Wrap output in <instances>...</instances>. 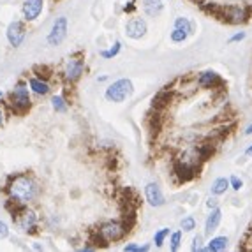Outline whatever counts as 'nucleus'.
I'll return each instance as SVG.
<instances>
[{"label":"nucleus","mask_w":252,"mask_h":252,"mask_svg":"<svg viewBox=\"0 0 252 252\" xmlns=\"http://www.w3.org/2000/svg\"><path fill=\"white\" fill-rule=\"evenodd\" d=\"M0 97H2V92H0Z\"/></svg>","instance_id":"obj_37"},{"label":"nucleus","mask_w":252,"mask_h":252,"mask_svg":"<svg viewBox=\"0 0 252 252\" xmlns=\"http://www.w3.org/2000/svg\"><path fill=\"white\" fill-rule=\"evenodd\" d=\"M25 35H27L25 27H23L21 21H13V23L7 27V41L13 48L20 46L21 42H23V39H25Z\"/></svg>","instance_id":"obj_10"},{"label":"nucleus","mask_w":252,"mask_h":252,"mask_svg":"<svg viewBox=\"0 0 252 252\" xmlns=\"http://www.w3.org/2000/svg\"><path fill=\"white\" fill-rule=\"evenodd\" d=\"M124 251L126 252H141V247H139V245H134V244H129L124 247Z\"/></svg>","instance_id":"obj_31"},{"label":"nucleus","mask_w":252,"mask_h":252,"mask_svg":"<svg viewBox=\"0 0 252 252\" xmlns=\"http://www.w3.org/2000/svg\"><path fill=\"white\" fill-rule=\"evenodd\" d=\"M229 187L238 192V190L244 187V180H242L240 177H236V175H233V177H229Z\"/></svg>","instance_id":"obj_27"},{"label":"nucleus","mask_w":252,"mask_h":252,"mask_svg":"<svg viewBox=\"0 0 252 252\" xmlns=\"http://www.w3.org/2000/svg\"><path fill=\"white\" fill-rule=\"evenodd\" d=\"M83 71H85V62H83V60L69 59L67 63H65V71H63V74H65V80L71 81V83H74V81H78L81 78Z\"/></svg>","instance_id":"obj_9"},{"label":"nucleus","mask_w":252,"mask_h":252,"mask_svg":"<svg viewBox=\"0 0 252 252\" xmlns=\"http://www.w3.org/2000/svg\"><path fill=\"white\" fill-rule=\"evenodd\" d=\"M141 7H143L147 16L156 18L162 13L164 4H162V0H141Z\"/></svg>","instance_id":"obj_15"},{"label":"nucleus","mask_w":252,"mask_h":252,"mask_svg":"<svg viewBox=\"0 0 252 252\" xmlns=\"http://www.w3.org/2000/svg\"><path fill=\"white\" fill-rule=\"evenodd\" d=\"M51 102H53V109H55V111H59V113H63V111L67 109L65 99H63L62 95H55L53 99H51Z\"/></svg>","instance_id":"obj_24"},{"label":"nucleus","mask_w":252,"mask_h":252,"mask_svg":"<svg viewBox=\"0 0 252 252\" xmlns=\"http://www.w3.org/2000/svg\"><path fill=\"white\" fill-rule=\"evenodd\" d=\"M169 244H171V252H177L180 249V244H182V231H175L171 235V240H169Z\"/></svg>","instance_id":"obj_25"},{"label":"nucleus","mask_w":252,"mask_h":252,"mask_svg":"<svg viewBox=\"0 0 252 252\" xmlns=\"http://www.w3.org/2000/svg\"><path fill=\"white\" fill-rule=\"evenodd\" d=\"M145 196H147V201L150 206H162L164 203V194L162 190H160V187L157 184H148L147 187H145Z\"/></svg>","instance_id":"obj_12"},{"label":"nucleus","mask_w":252,"mask_h":252,"mask_svg":"<svg viewBox=\"0 0 252 252\" xmlns=\"http://www.w3.org/2000/svg\"><path fill=\"white\" fill-rule=\"evenodd\" d=\"M42 5H44V0H27L25 4H23V16H25V20H37L39 14L42 13Z\"/></svg>","instance_id":"obj_13"},{"label":"nucleus","mask_w":252,"mask_h":252,"mask_svg":"<svg viewBox=\"0 0 252 252\" xmlns=\"http://www.w3.org/2000/svg\"><path fill=\"white\" fill-rule=\"evenodd\" d=\"M147 21L143 18H130L126 25V35L130 39H141L147 34Z\"/></svg>","instance_id":"obj_7"},{"label":"nucleus","mask_w":252,"mask_h":252,"mask_svg":"<svg viewBox=\"0 0 252 252\" xmlns=\"http://www.w3.org/2000/svg\"><path fill=\"white\" fill-rule=\"evenodd\" d=\"M244 134H245V136H251V134H252V122H251V124H249V126H247V127H245V130H244Z\"/></svg>","instance_id":"obj_34"},{"label":"nucleus","mask_w":252,"mask_h":252,"mask_svg":"<svg viewBox=\"0 0 252 252\" xmlns=\"http://www.w3.org/2000/svg\"><path fill=\"white\" fill-rule=\"evenodd\" d=\"M134 9H136L134 2H129V4H127L126 7H124V11H126V13H132V11H134Z\"/></svg>","instance_id":"obj_33"},{"label":"nucleus","mask_w":252,"mask_h":252,"mask_svg":"<svg viewBox=\"0 0 252 252\" xmlns=\"http://www.w3.org/2000/svg\"><path fill=\"white\" fill-rule=\"evenodd\" d=\"M129 231L126 224L117 222V220H109V222H104L101 227H99V238L106 244H111V242H118L126 236V233Z\"/></svg>","instance_id":"obj_3"},{"label":"nucleus","mask_w":252,"mask_h":252,"mask_svg":"<svg viewBox=\"0 0 252 252\" xmlns=\"http://www.w3.org/2000/svg\"><path fill=\"white\" fill-rule=\"evenodd\" d=\"M198 85L201 89H217V87H222L224 80L220 78V74L215 71H203L198 76Z\"/></svg>","instance_id":"obj_8"},{"label":"nucleus","mask_w":252,"mask_h":252,"mask_svg":"<svg viewBox=\"0 0 252 252\" xmlns=\"http://www.w3.org/2000/svg\"><path fill=\"white\" fill-rule=\"evenodd\" d=\"M245 156L252 157V145H249V147H247V150H245Z\"/></svg>","instance_id":"obj_35"},{"label":"nucleus","mask_w":252,"mask_h":252,"mask_svg":"<svg viewBox=\"0 0 252 252\" xmlns=\"http://www.w3.org/2000/svg\"><path fill=\"white\" fill-rule=\"evenodd\" d=\"M217 205H219V199L215 198V196H214V198L208 199V201H206V206H208L210 210H212V208H215V206H217Z\"/></svg>","instance_id":"obj_32"},{"label":"nucleus","mask_w":252,"mask_h":252,"mask_svg":"<svg viewBox=\"0 0 252 252\" xmlns=\"http://www.w3.org/2000/svg\"><path fill=\"white\" fill-rule=\"evenodd\" d=\"M229 189V178H215L214 182H212V187H210V192L212 196H220V194H224L226 190Z\"/></svg>","instance_id":"obj_17"},{"label":"nucleus","mask_w":252,"mask_h":252,"mask_svg":"<svg viewBox=\"0 0 252 252\" xmlns=\"http://www.w3.org/2000/svg\"><path fill=\"white\" fill-rule=\"evenodd\" d=\"M9 194L16 199L18 203H29L37 196V185L29 177H16L9 185Z\"/></svg>","instance_id":"obj_1"},{"label":"nucleus","mask_w":252,"mask_h":252,"mask_svg":"<svg viewBox=\"0 0 252 252\" xmlns=\"http://www.w3.org/2000/svg\"><path fill=\"white\" fill-rule=\"evenodd\" d=\"M134 92V87H132V81L129 78H120V80L113 81V83L109 85L108 89H106V99L109 102H124L126 99H129Z\"/></svg>","instance_id":"obj_2"},{"label":"nucleus","mask_w":252,"mask_h":252,"mask_svg":"<svg viewBox=\"0 0 252 252\" xmlns=\"http://www.w3.org/2000/svg\"><path fill=\"white\" fill-rule=\"evenodd\" d=\"M220 220H222V210H220L219 206H215V208H212V212L208 214V217H206V220H205V235L210 236L219 227Z\"/></svg>","instance_id":"obj_14"},{"label":"nucleus","mask_w":252,"mask_h":252,"mask_svg":"<svg viewBox=\"0 0 252 252\" xmlns=\"http://www.w3.org/2000/svg\"><path fill=\"white\" fill-rule=\"evenodd\" d=\"M120 50H122V42L120 41H117L113 44V46L109 48V50H102L101 51V57L102 59H106V60H109V59H115L118 53H120Z\"/></svg>","instance_id":"obj_21"},{"label":"nucleus","mask_w":252,"mask_h":252,"mask_svg":"<svg viewBox=\"0 0 252 252\" xmlns=\"http://www.w3.org/2000/svg\"><path fill=\"white\" fill-rule=\"evenodd\" d=\"M175 29H180V30H185L187 34H192V23L189 21V18H184V16H178L177 20H175Z\"/></svg>","instance_id":"obj_20"},{"label":"nucleus","mask_w":252,"mask_h":252,"mask_svg":"<svg viewBox=\"0 0 252 252\" xmlns=\"http://www.w3.org/2000/svg\"><path fill=\"white\" fill-rule=\"evenodd\" d=\"M65 35H67V18L60 16L59 20L53 23L50 34H48V44H50V46H59L60 42L65 39Z\"/></svg>","instance_id":"obj_5"},{"label":"nucleus","mask_w":252,"mask_h":252,"mask_svg":"<svg viewBox=\"0 0 252 252\" xmlns=\"http://www.w3.org/2000/svg\"><path fill=\"white\" fill-rule=\"evenodd\" d=\"M227 245H229V238H227V236H215V238H212L210 242H208V245H205L201 251L203 252H222L227 249Z\"/></svg>","instance_id":"obj_16"},{"label":"nucleus","mask_w":252,"mask_h":252,"mask_svg":"<svg viewBox=\"0 0 252 252\" xmlns=\"http://www.w3.org/2000/svg\"><path fill=\"white\" fill-rule=\"evenodd\" d=\"M169 99H171V94H169V90H162V92H159L156 97H154V108H156V109L162 108V106L168 104Z\"/></svg>","instance_id":"obj_19"},{"label":"nucleus","mask_w":252,"mask_h":252,"mask_svg":"<svg viewBox=\"0 0 252 252\" xmlns=\"http://www.w3.org/2000/svg\"><path fill=\"white\" fill-rule=\"evenodd\" d=\"M187 37H189V34H187L185 30L173 29V32H171V41H173V42H184Z\"/></svg>","instance_id":"obj_26"},{"label":"nucleus","mask_w":252,"mask_h":252,"mask_svg":"<svg viewBox=\"0 0 252 252\" xmlns=\"http://www.w3.org/2000/svg\"><path fill=\"white\" fill-rule=\"evenodd\" d=\"M11 104L18 109V111H25L30 106V95H29V89L25 85L21 83L18 85L16 89L11 92Z\"/></svg>","instance_id":"obj_6"},{"label":"nucleus","mask_w":252,"mask_h":252,"mask_svg":"<svg viewBox=\"0 0 252 252\" xmlns=\"http://www.w3.org/2000/svg\"><path fill=\"white\" fill-rule=\"evenodd\" d=\"M180 227H182V231H185V233L194 231V229H196V219H194L192 215H187V217L182 219Z\"/></svg>","instance_id":"obj_22"},{"label":"nucleus","mask_w":252,"mask_h":252,"mask_svg":"<svg viewBox=\"0 0 252 252\" xmlns=\"http://www.w3.org/2000/svg\"><path fill=\"white\" fill-rule=\"evenodd\" d=\"M30 89L34 90L35 94H39V95H46V94L50 92V85H48L46 81H41V80H37V78H32V80H30Z\"/></svg>","instance_id":"obj_18"},{"label":"nucleus","mask_w":252,"mask_h":252,"mask_svg":"<svg viewBox=\"0 0 252 252\" xmlns=\"http://www.w3.org/2000/svg\"><path fill=\"white\" fill-rule=\"evenodd\" d=\"M192 249L194 252H201V249H203V236L201 235H198V236H194V240H192Z\"/></svg>","instance_id":"obj_28"},{"label":"nucleus","mask_w":252,"mask_h":252,"mask_svg":"<svg viewBox=\"0 0 252 252\" xmlns=\"http://www.w3.org/2000/svg\"><path fill=\"white\" fill-rule=\"evenodd\" d=\"M219 16L222 18L224 21L231 23V25H238V23H244L251 18L249 14V9L244 5H227V7L220 9V14Z\"/></svg>","instance_id":"obj_4"},{"label":"nucleus","mask_w":252,"mask_h":252,"mask_svg":"<svg viewBox=\"0 0 252 252\" xmlns=\"http://www.w3.org/2000/svg\"><path fill=\"white\" fill-rule=\"evenodd\" d=\"M2 122H4V109L0 108V124H2Z\"/></svg>","instance_id":"obj_36"},{"label":"nucleus","mask_w":252,"mask_h":252,"mask_svg":"<svg viewBox=\"0 0 252 252\" xmlns=\"http://www.w3.org/2000/svg\"><path fill=\"white\" fill-rule=\"evenodd\" d=\"M9 235V229H7V224L2 222L0 220V238H5V236Z\"/></svg>","instance_id":"obj_30"},{"label":"nucleus","mask_w":252,"mask_h":252,"mask_svg":"<svg viewBox=\"0 0 252 252\" xmlns=\"http://www.w3.org/2000/svg\"><path fill=\"white\" fill-rule=\"evenodd\" d=\"M245 37H247L245 32H236V34H233L231 37H229V42H240V41H244Z\"/></svg>","instance_id":"obj_29"},{"label":"nucleus","mask_w":252,"mask_h":252,"mask_svg":"<svg viewBox=\"0 0 252 252\" xmlns=\"http://www.w3.org/2000/svg\"><path fill=\"white\" fill-rule=\"evenodd\" d=\"M35 222H37V215L34 214L32 210H21L20 214H18L16 217V224L18 227H20L21 231H32L35 227Z\"/></svg>","instance_id":"obj_11"},{"label":"nucleus","mask_w":252,"mask_h":252,"mask_svg":"<svg viewBox=\"0 0 252 252\" xmlns=\"http://www.w3.org/2000/svg\"><path fill=\"white\" fill-rule=\"evenodd\" d=\"M169 236V227H162L159 231H156V236H154V242H156V247H162L164 240Z\"/></svg>","instance_id":"obj_23"}]
</instances>
